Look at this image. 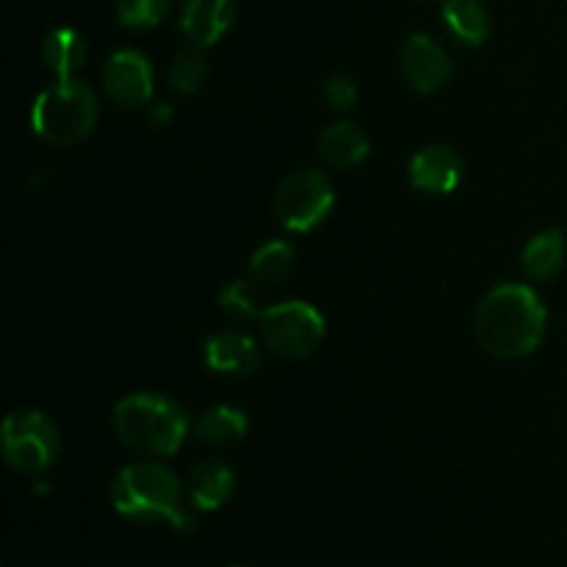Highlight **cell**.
<instances>
[{
  "label": "cell",
  "mask_w": 567,
  "mask_h": 567,
  "mask_svg": "<svg viewBox=\"0 0 567 567\" xmlns=\"http://www.w3.org/2000/svg\"><path fill=\"white\" fill-rule=\"evenodd\" d=\"M172 120V105L169 103H158L153 111H150V122L153 125H166Z\"/></svg>",
  "instance_id": "24"
},
{
  "label": "cell",
  "mask_w": 567,
  "mask_h": 567,
  "mask_svg": "<svg viewBox=\"0 0 567 567\" xmlns=\"http://www.w3.org/2000/svg\"><path fill=\"white\" fill-rule=\"evenodd\" d=\"M97 116L100 103L94 89L75 78H64L33 100L31 127L53 147H72L94 131Z\"/></svg>",
  "instance_id": "4"
},
{
  "label": "cell",
  "mask_w": 567,
  "mask_h": 567,
  "mask_svg": "<svg viewBox=\"0 0 567 567\" xmlns=\"http://www.w3.org/2000/svg\"><path fill=\"white\" fill-rule=\"evenodd\" d=\"M369 136L352 122H336L319 138V155L332 169H352L369 155Z\"/></svg>",
  "instance_id": "13"
},
{
  "label": "cell",
  "mask_w": 567,
  "mask_h": 567,
  "mask_svg": "<svg viewBox=\"0 0 567 567\" xmlns=\"http://www.w3.org/2000/svg\"><path fill=\"white\" fill-rule=\"evenodd\" d=\"M219 308L225 310L230 319H238V321L255 319V316L260 313L258 288H255L249 280L227 282L219 293Z\"/></svg>",
  "instance_id": "21"
},
{
  "label": "cell",
  "mask_w": 567,
  "mask_h": 567,
  "mask_svg": "<svg viewBox=\"0 0 567 567\" xmlns=\"http://www.w3.org/2000/svg\"><path fill=\"white\" fill-rule=\"evenodd\" d=\"M465 164L460 153L449 144H432V147L421 150L410 161V183L419 192L430 194H449L460 186L463 181Z\"/></svg>",
  "instance_id": "10"
},
{
  "label": "cell",
  "mask_w": 567,
  "mask_h": 567,
  "mask_svg": "<svg viewBox=\"0 0 567 567\" xmlns=\"http://www.w3.org/2000/svg\"><path fill=\"white\" fill-rule=\"evenodd\" d=\"M172 9V0H116V22L131 31L155 28Z\"/></svg>",
  "instance_id": "20"
},
{
  "label": "cell",
  "mask_w": 567,
  "mask_h": 567,
  "mask_svg": "<svg viewBox=\"0 0 567 567\" xmlns=\"http://www.w3.org/2000/svg\"><path fill=\"white\" fill-rule=\"evenodd\" d=\"M324 100L330 103V109L349 111L358 103V86L349 75H332L324 86Z\"/></svg>",
  "instance_id": "23"
},
{
  "label": "cell",
  "mask_w": 567,
  "mask_h": 567,
  "mask_svg": "<svg viewBox=\"0 0 567 567\" xmlns=\"http://www.w3.org/2000/svg\"><path fill=\"white\" fill-rule=\"evenodd\" d=\"M111 502L116 513L138 524L166 520L177 532L194 529V515L183 507L181 482L161 463L125 465L114 476Z\"/></svg>",
  "instance_id": "2"
},
{
  "label": "cell",
  "mask_w": 567,
  "mask_h": 567,
  "mask_svg": "<svg viewBox=\"0 0 567 567\" xmlns=\"http://www.w3.org/2000/svg\"><path fill=\"white\" fill-rule=\"evenodd\" d=\"M109 97L120 109H142L153 97V66L138 50H116L103 70Z\"/></svg>",
  "instance_id": "8"
},
{
  "label": "cell",
  "mask_w": 567,
  "mask_h": 567,
  "mask_svg": "<svg viewBox=\"0 0 567 567\" xmlns=\"http://www.w3.org/2000/svg\"><path fill=\"white\" fill-rule=\"evenodd\" d=\"M59 426L39 410H17L3 421V457L20 474H42L59 460Z\"/></svg>",
  "instance_id": "5"
},
{
  "label": "cell",
  "mask_w": 567,
  "mask_h": 567,
  "mask_svg": "<svg viewBox=\"0 0 567 567\" xmlns=\"http://www.w3.org/2000/svg\"><path fill=\"white\" fill-rule=\"evenodd\" d=\"M230 567H241V565H230Z\"/></svg>",
  "instance_id": "25"
},
{
  "label": "cell",
  "mask_w": 567,
  "mask_h": 567,
  "mask_svg": "<svg viewBox=\"0 0 567 567\" xmlns=\"http://www.w3.org/2000/svg\"><path fill=\"white\" fill-rule=\"evenodd\" d=\"M89 55V44L75 28H55L42 42V61L59 81L72 78L83 66Z\"/></svg>",
  "instance_id": "15"
},
{
  "label": "cell",
  "mask_w": 567,
  "mask_h": 567,
  "mask_svg": "<svg viewBox=\"0 0 567 567\" xmlns=\"http://www.w3.org/2000/svg\"><path fill=\"white\" fill-rule=\"evenodd\" d=\"M205 363L216 374H252L260 365V354L249 336L221 330L205 341Z\"/></svg>",
  "instance_id": "12"
},
{
  "label": "cell",
  "mask_w": 567,
  "mask_h": 567,
  "mask_svg": "<svg viewBox=\"0 0 567 567\" xmlns=\"http://www.w3.org/2000/svg\"><path fill=\"white\" fill-rule=\"evenodd\" d=\"M122 446L142 457H172L188 435L186 410L161 393H131L111 415Z\"/></svg>",
  "instance_id": "3"
},
{
  "label": "cell",
  "mask_w": 567,
  "mask_h": 567,
  "mask_svg": "<svg viewBox=\"0 0 567 567\" xmlns=\"http://www.w3.org/2000/svg\"><path fill=\"white\" fill-rule=\"evenodd\" d=\"M205 78H208V64H205V59L197 53V50H186V53H181L175 61H172L169 83L175 92L181 94L199 92Z\"/></svg>",
  "instance_id": "22"
},
{
  "label": "cell",
  "mask_w": 567,
  "mask_h": 567,
  "mask_svg": "<svg viewBox=\"0 0 567 567\" xmlns=\"http://www.w3.org/2000/svg\"><path fill=\"white\" fill-rule=\"evenodd\" d=\"M236 22V0H186L181 14L183 37L197 50L219 42Z\"/></svg>",
  "instance_id": "11"
},
{
  "label": "cell",
  "mask_w": 567,
  "mask_h": 567,
  "mask_svg": "<svg viewBox=\"0 0 567 567\" xmlns=\"http://www.w3.org/2000/svg\"><path fill=\"white\" fill-rule=\"evenodd\" d=\"M249 424L244 410L230 408V404H216L205 410L197 421V437L208 446H233L247 435Z\"/></svg>",
  "instance_id": "18"
},
{
  "label": "cell",
  "mask_w": 567,
  "mask_h": 567,
  "mask_svg": "<svg viewBox=\"0 0 567 567\" xmlns=\"http://www.w3.org/2000/svg\"><path fill=\"white\" fill-rule=\"evenodd\" d=\"M567 255L565 236L559 230H543L524 247V271L532 280H551L563 271Z\"/></svg>",
  "instance_id": "17"
},
{
  "label": "cell",
  "mask_w": 567,
  "mask_h": 567,
  "mask_svg": "<svg viewBox=\"0 0 567 567\" xmlns=\"http://www.w3.org/2000/svg\"><path fill=\"white\" fill-rule=\"evenodd\" d=\"M293 269V247L286 241H271L260 247L249 260V277L260 286H277Z\"/></svg>",
  "instance_id": "19"
},
{
  "label": "cell",
  "mask_w": 567,
  "mask_h": 567,
  "mask_svg": "<svg viewBox=\"0 0 567 567\" xmlns=\"http://www.w3.org/2000/svg\"><path fill=\"white\" fill-rule=\"evenodd\" d=\"M399 64H402V75L410 86L419 94H432L443 89L452 78V61L449 53L435 42V39L415 33L404 42L402 53H399Z\"/></svg>",
  "instance_id": "9"
},
{
  "label": "cell",
  "mask_w": 567,
  "mask_h": 567,
  "mask_svg": "<svg viewBox=\"0 0 567 567\" xmlns=\"http://www.w3.org/2000/svg\"><path fill=\"white\" fill-rule=\"evenodd\" d=\"M546 305L529 286H496L476 310V338L502 360H518L537 352L546 338Z\"/></svg>",
  "instance_id": "1"
},
{
  "label": "cell",
  "mask_w": 567,
  "mask_h": 567,
  "mask_svg": "<svg viewBox=\"0 0 567 567\" xmlns=\"http://www.w3.org/2000/svg\"><path fill=\"white\" fill-rule=\"evenodd\" d=\"M336 205V192L324 172L299 169L280 183L275 194V214L286 230L308 233L327 219Z\"/></svg>",
  "instance_id": "6"
},
{
  "label": "cell",
  "mask_w": 567,
  "mask_h": 567,
  "mask_svg": "<svg viewBox=\"0 0 567 567\" xmlns=\"http://www.w3.org/2000/svg\"><path fill=\"white\" fill-rule=\"evenodd\" d=\"M188 491H192L194 507L203 509V513H214L230 502L233 491H236V474L221 460H208L192 471Z\"/></svg>",
  "instance_id": "14"
},
{
  "label": "cell",
  "mask_w": 567,
  "mask_h": 567,
  "mask_svg": "<svg viewBox=\"0 0 567 567\" xmlns=\"http://www.w3.org/2000/svg\"><path fill=\"white\" fill-rule=\"evenodd\" d=\"M443 22H446L449 33L468 48H480L491 37V17L480 0H446Z\"/></svg>",
  "instance_id": "16"
},
{
  "label": "cell",
  "mask_w": 567,
  "mask_h": 567,
  "mask_svg": "<svg viewBox=\"0 0 567 567\" xmlns=\"http://www.w3.org/2000/svg\"><path fill=\"white\" fill-rule=\"evenodd\" d=\"M260 332L266 347L282 358H308L324 338V319L308 302H280L260 313Z\"/></svg>",
  "instance_id": "7"
}]
</instances>
